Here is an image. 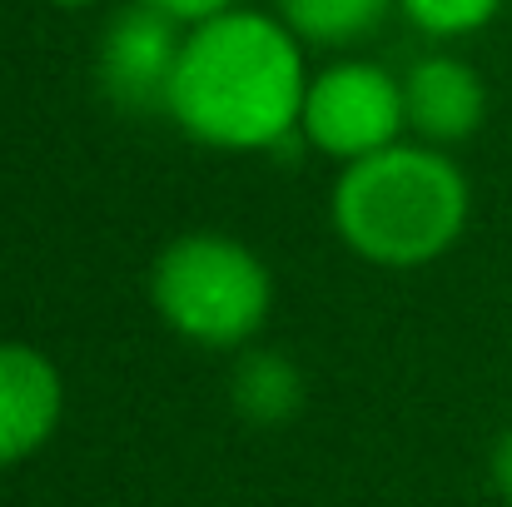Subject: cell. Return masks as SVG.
Returning <instances> with one entry per match:
<instances>
[{"instance_id": "6da1fadb", "label": "cell", "mask_w": 512, "mask_h": 507, "mask_svg": "<svg viewBox=\"0 0 512 507\" xmlns=\"http://www.w3.org/2000/svg\"><path fill=\"white\" fill-rule=\"evenodd\" d=\"M304 55L284 20L224 10L184 35L170 120L209 150H274L304 115Z\"/></svg>"}, {"instance_id": "7a4b0ae2", "label": "cell", "mask_w": 512, "mask_h": 507, "mask_svg": "<svg viewBox=\"0 0 512 507\" xmlns=\"http://www.w3.org/2000/svg\"><path fill=\"white\" fill-rule=\"evenodd\" d=\"M468 204V179L443 150L398 140L343 165L334 184V229L368 264L418 269L458 244Z\"/></svg>"}, {"instance_id": "3957f363", "label": "cell", "mask_w": 512, "mask_h": 507, "mask_svg": "<svg viewBox=\"0 0 512 507\" xmlns=\"http://www.w3.org/2000/svg\"><path fill=\"white\" fill-rule=\"evenodd\" d=\"M150 299L179 338L204 348H239L264 329L274 279L264 259L229 234H179L160 249Z\"/></svg>"}, {"instance_id": "277c9868", "label": "cell", "mask_w": 512, "mask_h": 507, "mask_svg": "<svg viewBox=\"0 0 512 507\" xmlns=\"http://www.w3.org/2000/svg\"><path fill=\"white\" fill-rule=\"evenodd\" d=\"M403 125H408L403 80H393L388 70L368 60H343L314 75L304 95V115H299V135L319 155H334L343 165L398 145Z\"/></svg>"}, {"instance_id": "5b68a950", "label": "cell", "mask_w": 512, "mask_h": 507, "mask_svg": "<svg viewBox=\"0 0 512 507\" xmlns=\"http://www.w3.org/2000/svg\"><path fill=\"white\" fill-rule=\"evenodd\" d=\"M179 20L155 5H130L110 20L100 40V90L125 115H160L170 110L174 70H179Z\"/></svg>"}, {"instance_id": "8992f818", "label": "cell", "mask_w": 512, "mask_h": 507, "mask_svg": "<svg viewBox=\"0 0 512 507\" xmlns=\"http://www.w3.org/2000/svg\"><path fill=\"white\" fill-rule=\"evenodd\" d=\"M60 368L30 343H0V468L25 463L60 428Z\"/></svg>"}, {"instance_id": "52a82bcc", "label": "cell", "mask_w": 512, "mask_h": 507, "mask_svg": "<svg viewBox=\"0 0 512 507\" xmlns=\"http://www.w3.org/2000/svg\"><path fill=\"white\" fill-rule=\"evenodd\" d=\"M403 110H408V125L428 145H458L483 125L488 90L473 65H463L453 55H428L403 80Z\"/></svg>"}, {"instance_id": "ba28073f", "label": "cell", "mask_w": 512, "mask_h": 507, "mask_svg": "<svg viewBox=\"0 0 512 507\" xmlns=\"http://www.w3.org/2000/svg\"><path fill=\"white\" fill-rule=\"evenodd\" d=\"M229 393H234V408H239L244 423L279 428L304 408V373L284 353L254 348V353L239 358V368L229 378Z\"/></svg>"}, {"instance_id": "9c48e42d", "label": "cell", "mask_w": 512, "mask_h": 507, "mask_svg": "<svg viewBox=\"0 0 512 507\" xmlns=\"http://www.w3.org/2000/svg\"><path fill=\"white\" fill-rule=\"evenodd\" d=\"M284 25L314 45H353L373 35L388 15V0H279Z\"/></svg>"}, {"instance_id": "30bf717a", "label": "cell", "mask_w": 512, "mask_h": 507, "mask_svg": "<svg viewBox=\"0 0 512 507\" xmlns=\"http://www.w3.org/2000/svg\"><path fill=\"white\" fill-rule=\"evenodd\" d=\"M398 5L428 35H468V30H483L503 0H398Z\"/></svg>"}, {"instance_id": "8fae6325", "label": "cell", "mask_w": 512, "mask_h": 507, "mask_svg": "<svg viewBox=\"0 0 512 507\" xmlns=\"http://www.w3.org/2000/svg\"><path fill=\"white\" fill-rule=\"evenodd\" d=\"M145 5L165 10L170 20H179V25H204V20H214V15L234 10V0H145Z\"/></svg>"}, {"instance_id": "7c38bea8", "label": "cell", "mask_w": 512, "mask_h": 507, "mask_svg": "<svg viewBox=\"0 0 512 507\" xmlns=\"http://www.w3.org/2000/svg\"><path fill=\"white\" fill-rule=\"evenodd\" d=\"M493 488H498L503 503L512 507V428L498 438V448H493Z\"/></svg>"}, {"instance_id": "4fadbf2b", "label": "cell", "mask_w": 512, "mask_h": 507, "mask_svg": "<svg viewBox=\"0 0 512 507\" xmlns=\"http://www.w3.org/2000/svg\"><path fill=\"white\" fill-rule=\"evenodd\" d=\"M55 5H90V0H55Z\"/></svg>"}]
</instances>
